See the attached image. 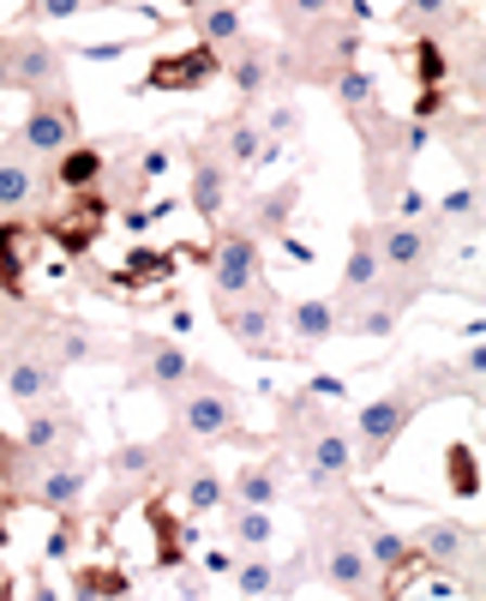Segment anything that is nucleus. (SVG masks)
Here are the masks:
<instances>
[{
  "label": "nucleus",
  "instance_id": "f257e3e1",
  "mask_svg": "<svg viewBox=\"0 0 486 601\" xmlns=\"http://www.w3.org/2000/svg\"><path fill=\"white\" fill-rule=\"evenodd\" d=\"M103 222H108V199L103 193H73L49 222H42V235H49L61 253L85 259V253L97 247V235H103Z\"/></svg>",
  "mask_w": 486,
  "mask_h": 601
},
{
  "label": "nucleus",
  "instance_id": "f03ea898",
  "mask_svg": "<svg viewBox=\"0 0 486 601\" xmlns=\"http://www.w3.org/2000/svg\"><path fill=\"white\" fill-rule=\"evenodd\" d=\"M217 73H222L217 49H210V42H192V49L156 54L151 73H144V85H151V91H199V85H210Z\"/></svg>",
  "mask_w": 486,
  "mask_h": 601
},
{
  "label": "nucleus",
  "instance_id": "7ed1b4c3",
  "mask_svg": "<svg viewBox=\"0 0 486 601\" xmlns=\"http://www.w3.org/2000/svg\"><path fill=\"white\" fill-rule=\"evenodd\" d=\"M414 415V392H391V397H372L360 409V458L367 463H384V451L397 445V433L409 427Z\"/></svg>",
  "mask_w": 486,
  "mask_h": 601
},
{
  "label": "nucleus",
  "instance_id": "20e7f679",
  "mask_svg": "<svg viewBox=\"0 0 486 601\" xmlns=\"http://www.w3.org/2000/svg\"><path fill=\"white\" fill-rule=\"evenodd\" d=\"M210 265H217L222 300H229V295H246V289L258 283V241H253V235H229L217 253H210Z\"/></svg>",
  "mask_w": 486,
  "mask_h": 601
},
{
  "label": "nucleus",
  "instance_id": "39448f33",
  "mask_svg": "<svg viewBox=\"0 0 486 601\" xmlns=\"http://www.w3.org/2000/svg\"><path fill=\"white\" fill-rule=\"evenodd\" d=\"M30 247H37V235H30L25 222H0V289H7V295H25Z\"/></svg>",
  "mask_w": 486,
  "mask_h": 601
},
{
  "label": "nucleus",
  "instance_id": "423d86ee",
  "mask_svg": "<svg viewBox=\"0 0 486 601\" xmlns=\"http://www.w3.org/2000/svg\"><path fill=\"white\" fill-rule=\"evenodd\" d=\"M25 139L37 144V151H61L66 139H73V103H37L30 108V120H25Z\"/></svg>",
  "mask_w": 486,
  "mask_h": 601
},
{
  "label": "nucleus",
  "instance_id": "0eeeda50",
  "mask_svg": "<svg viewBox=\"0 0 486 601\" xmlns=\"http://www.w3.org/2000/svg\"><path fill=\"white\" fill-rule=\"evenodd\" d=\"M187 427L199 433V439H229V433H234V404L222 392L187 397Z\"/></svg>",
  "mask_w": 486,
  "mask_h": 601
},
{
  "label": "nucleus",
  "instance_id": "6e6552de",
  "mask_svg": "<svg viewBox=\"0 0 486 601\" xmlns=\"http://www.w3.org/2000/svg\"><path fill=\"white\" fill-rule=\"evenodd\" d=\"M175 247H139L127 265L115 271V283L120 289H144V283H163V277H175Z\"/></svg>",
  "mask_w": 486,
  "mask_h": 601
},
{
  "label": "nucleus",
  "instance_id": "1a4fd4ad",
  "mask_svg": "<svg viewBox=\"0 0 486 601\" xmlns=\"http://www.w3.org/2000/svg\"><path fill=\"white\" fill-rule=\"evenodd\" d=\"M78 601H127L132 596V577L120 565H78Z\"/></svg>",
  "mask_w": 486,
  "mask_h": 601
},
{
  "label": "nucleus",
  "instance_id": "9d476101",
  "mask_svg": "<svg viewBox=\"0 0 486 601\" xmlns=\"http://www.w3.org/2000/svg\"><path fill=\"white\" fill-rule=\"evenodd\" d=\"M426 259V235L414 222H397V229H384L379 235V265H397V271H414Z\"/></svg>",
  "mask_w": 486,
  "mask_h": 601
},
{
  "label": "nucleus",
  "instance_id": "9b49d317",
  "mask_svg": "<svg viewBox=\"0 0 486 601\" xmlns=\"http://www.w3.org/2000/svg\"><path fill=\"white\" fill-rule=\"evenodd\" d=\"M103 169H108V157L97 151V144H73L61 157V187H73V193H90V187L103 181Z\"/></svg>",
  "mask_w": 486,
  "mask_h": 601
},
{
  "label": "nucleus",
  "instance_id": "f8f14e48",
  "mask_svg": "<svg viewBox=\"0 0 486 601\" xmlns=\"http://www.w3.org/2000/svg\"><path fill=\"white\" fill-rule=\"evenodd\" d=\"M192 210L205 222L222 217V163L217 157H199L192 163Z\"/></svg>",
  "mask_w": 486,
  "mask_h": 601
},
{
  "label": "nucleus",
  "instance_id": "ddd939ff",
  "mask_svg": "<svg viewBox=\"0 0 486 601\" xmlns=\"http://www.w3.org/2000/svg\"><path fill=\"white\" fill-rule=\"evenodd\" d=\"M331 584L348 589V596L367 589V553H360L355 541H331Z\"/></svg>",
  "mask_w": 486,
  "mask_h": 601
},
{
  "label": "nucleus",
  "instance_id": "4468645a",
  "mask_svg": "<svg viewBox=\"0 0 486 601\" xmlns=\"http://www.w3.org/2000/svg\"><path fill=\"white\" fill-rule=\"evenodd\" d=\"M379 247H372L367 229H355V253H348V271H343V289L348 295H360V289H372V277H379Z\"/></svg>",
  "mask_w": 486,
  "mask_h": 601
},
{
  "label": "nucleus",
  "instance_id": "2eb2a0df",
  "mask_svg": "<svg viewBox=\"0 0 486 601\" xmlns=\"http://www.w3.org/2000/svg\"><path fill=\"white\" fill-rule=\"evenodd\" d=\"M445 475H450V494H462V499L481 494V463H474V451L462 439L445 445Z\"/></svg>",
  "mask_w": 486,
  "mask_h": 601
},
{
  "label": "nucleus",
  "instance_id": "dca6fc26",
  "mask_svg": "<svg viewBox=\"0 0 486 601\" xmlns=\"http://www.w3.org/2000/svg\"><path fill=\"white\" fill-rule=\"evenodd\" d=\"M7 66H13V85H25V91H37V85L54 79V54L42 49V42H37V49H18Z\"/></svg>",
  "mask_w": 486,
  "mask_h": 601
},
{
  "label": "nucleus",
  "instance_id": "f3484780",
  "mask_svg": "<svg viewBox=\"0 0 486 601\" xmlns=\"http://www.w3.org/2000/svg\"><path fill=\"white\" fill-rule=\"evenodd\" d=\"M372 560H379L384 572L397 577V572H409V565H421V553H414V541H402V536H391V529H379V536H372Z\"/></svg>",
  "mask_w": 486,
  "mask_h": 601
},
{
  "label": "nucleus",
  "instance_id": "a211bd4d",
  "mask_svg": "<svg viewBox=\"0 0 486 601\" xmlns=\"http://www.w3.org/2000/svg\"><path fill=\"white\" fill-rule=\"evenodd\" d=\"M295 331L307 343L331 337V331H336V307H331V300H295Z\"/></svg>",
  "mask_w": 486,
  "mask_h": 601
},
{
  "label": "nucleus",
  "instance_id": "6ab92c4d",
  "mask_svg": "<svg viewBox=\"0 0 486 601\" xmlns=\"http://www.w3.org/2000/svg\"><path fill=\"white\" fill-rule=\"evenodd\" d=\"M295 193H300L295 181H282L270 199H258V205H265V210H258V229H265V235H282V229H289V210H295Z\"/></svg>",
  "mask_w": 486,
  "mask_h": 601
},
{
  "label": "nucleus",
  "instance_id": "aec40b11",
  "mask_svg": "<svg viewBox=\"0 0 486 601\" xmlns=\"http://www.w3.org/2000/svg\"><path fill=\"white\" fill-rule=\"evenodd\" d=\"M234 494H241L253 511H265L270 499H277V470H270V463H253V470H246L241 482H234Z\"/></svg>",
  "mask_w": 486,
  "mask_h": 601
},
{
  "label": "nucleus",
  "instance_id": "412c9836",
  "mask_svg": "<svg viewBox=\"0 0 486 601\" xmlns=\"http://www.w3.org/2000/svg\"><path fill=\"white\" fill-rule=\"evenodd\" d=\"M7 385H13V397H18V404H37V397L49 392V367H42V361H13Z\"/></svg>",
  "mask_w": 486,
  "mask_h": 601
},
{
  "label": "nucleus",
  "instance_id": "4be33fe9",
  "mask_svg": "<svg viewBox=\"0 0 486 601\" xmlns=\"http://www.w3.org/2000/svg\"><path fill=\"white\" fill-rule=\"evenodd\" d=\"M151 380L156 385H180V380H187V355H180L175 343H151Z\"/></svg>",
  "mask_w": 486,
  "mask_h": 601
},
{
  "label": "nucleus",
  "instance_id": "5701e85b",
  "mask_svg": "<svg viewBox=\"0 0 486 601\" xmlns=\"http://www.w3.org/2000/svg\"><path fill=\"white\" fill-rule=\"evenodd\" d=\"M312 475H331V482L348 475V445L336 439V433H324V439L312 445Z\"/></svg>",
  "mask_w": 486,
  "mask_h": 601
},
{
  "label": "nucleus",
  "instance_id": "b1692460",
  "mask_svg": "<svg viewBox=\"0 0 486 601\" xmlns=\"http://www.w3.org/2000/svg\"><path fill=\"white\" fill-rule=\"evenodd\" d=\"M78 494H85V482H78L73 470H61V475H49V482L37 487V506H54V511H66Z\"/></svg>",
  "mask_w": 486,
  "mask_h": 601
},
{
  "label": "nucleus",
  "instance_id": "393cba45",
  "mask_svg": "<svg viewBox=\"0 0 486 601\" xmlns=\"http://www.w3.org/2000/svg\"><path fill=\"white\" fill-rule=\"evenodd\" d=\"M462 541H469V536H462V529H450V523H438V529H426V541H421V548H414V553H421V560H457V553H462Z\"/></svg>",
  "mask_w": 486,
  "mask_h": 601
},
{
  "label": "nucleus",
  "instance_id": "a878e982",
  "mask_svg": "<svg viewBox=\"0 0 486 601\" xmlns=\"http://www.w3.org/2000/svg\"><path fill=\"white\" fill-rule=\"evenodd\" d=\"M336 97H343L348 108H367L372 97H379V91H372V73H367V66H343V79H336Z\"/></svg>",
  "mask_w": 486,
  "mask_h": 601
},
{
  "label": "nucleus",
  "instance_id": "bb28decb",
  "mask_svg": "<svg viewBox=\"0 0 486 601\" xmlns=\"http://www.w3.org/2000/svg\"><path fill=\"white\" fill-rule=\"evenodd\" d=\"M414 79H421L426 91L445 85V49H438V42H414Z\"/></svg>",
  "mask_w": 486,
  "mask_h": 601
},
{
  "label": "nucleus",
  "instance_id": "cd10ccee",
  "mask_svg": "<svg viewBox=\"0 0 486 601\" xmlns=\"http://www.w3.org/2000/svg\"><path fill=\"white\" fill-rule=\"evenodd\" d=\"M234 536H241L246 548H265V541H277V523H270V511H253V506H246L241 517H234Z\"/></svg>",
  "mask_w": 486,
  "mask_h": 601
},
{
  "label": "nucleus",
  "instance_id": "c85d7f7f",
  "mask_svg": "<svg viewBox=\"0 0 486 601\" xmlns=\"http://www.w3.org/2000/svg\"><path fill=\"white\" fill-rule=\"evenodd\" d=\"M30 193H37V181L18 163H0V205H25Z\"/></svg>",
  "mask_w": 486,
  "mask_h": 601
},
{
  "label": "nucleus",
  "instance_id": "c756f323",
  "mask_svg": "<svg viewBox=\"0 0 486 601\" xmlns=\"http://www.w3.org/2000/svg\"><path fill=\"white\" fill-rule=\"evenodd\" d=\"M229 37H241V13H234V7H210L205 13V42L217 49V42H229Z\"/></svg>",
  "mask_w": 486,
  "mask_h": 601
},
{
  "label": "nucleus",
  "instance_id": "7c9ffc66",
  "mask_svg": "<svg viewBox=\"0 0 486 601\" xmlns=\"http://www.w3.org/2000/svg\"><path fill=\"white\" fill-rule=\"evenodd\" d=\"M229 73H234V85H241V91H246V97H253V91H258V85H265V79H270V61H265V54H241V61H234V66H229Z\"/></svg>",
  "mask_w": 486,
  "mask_h": 601
},
{
  "label": "nucleus",
  "instance_id": "2f4dec72",
  "mask_svg": "<svg viewBox=\"0 0 486 601\" xmlns=\"http://www.w3.org/2000/svg\"><path fill=\"white\" fill-rule=\"evenodd\" d=\"M229 157L234 163H258V157H265V132H258V127H234L229 132Z\"/></svg>",
  "mask_w": 486,
  "mask_h": 601
},
{
  "label": "nucleus",
  "instance_id": "473e14b6",
  "mask_svg": "<svg viewBox=\"0 0 486 601\" xmlns=\"http://www.w3.org/2000/svg\"><path fill=\"white\" fill-rule=\"evenodd\" d=\"M187 506H192V511H217V506H222V482H217V475H192Z\"/></svg>",
  "mask_w": 486,
  "mask_h": 601
},
{
  "label": "nucleus",
  "instance_id": "72a5a7b5",
  "mask_svg": "<svg viewBox=\"0 0 486 601\" xmlns=\"http://www.w3.org/2000/svg\"><path fill=\"white\" fill-rule=\"evenodd\" d=\"M151 523H156V536H163V565H175V560H180V548H175V517H168L163 499L151 506Z\"/></svg>",
  "mask_w": 486,
  "mask_h": 601
},
{
  "label": "nucleus",
  "instance_id": "f704fd0d",
  "mask_svg": "<svg viewBox=\"0 0 486 601\" xmlns=\"http://www.w3.org/2000/svg\"><path fill=\"white\" fill-rule=\"evenodd\" d=\"M270 589H277V572H270L265 560H253L241 572V596H270Z\"/></svg>",
  "mask_w": 486,
  "mask_h": 601
},
{
  "label": "nucleus",
  "instance_id": "c9c22d12",
  "mask_svg": "<svg viewBox=\"0 0 486 601\" xmlns=\"http://www.w3.org/2000/svg\"><path fill=\"white\" fill-rule=\"evenodd\" d=\"M30 13L37 18H73V13H85V0H30Z\"/></svg>",
  "mask_w": 486,
  "mask_h": 601
},
{
  "label": "nucleus",
  "instance_id": "e433bc0d",
  "mask_svg": "<svg viewBox=\"0 0 486 601\" xmlns=\"http://www.w3.org/2000/svg\"><path fill=\"white\" fill-rule=\"evenodd\" d=\"M54 433H61V421H54V415L30 421V445H37V451H42V445H54Z\"/></svg>",
  "mask_w": 486,
  "mask_h": 601
},
{
  "label": "nucleus",
  "instance_id": "4c0bfd02",
  "mask_svg": "<svg viewBox=\"0 0 486 601\" xmlns=\"http://www.w3.org/2000/svg\"><path fill=\"white\" fill-rule=\"evenodd\" d=\"M324 7H331V0H289V7H282V13H289V18H319Z\"/></svg>",
  "mask_w": 486,
  "mask_h": 601
},
{
  "label": "nucleus",
  "instance_id": "58836bf2",
  "mask_svg": "<svg viewBox=\"0 0 486 601\" xmlns=\"http://www.w3.org/2000/svg\"><path fill=\"white\" fill-rule=\"evenodd\" d=\"M445 210H450V217H469V210H474V187H457V193L445 199Z\"/></svg>",
  "mask_w": 486,
  "mask_h": 601
},
{
  "label": "nucleus",
  "instance_id": "ea45409f",
  "mask_svg": "<svg viewBox=\"0 0 486 601\" xmlns=\"http://www.w3.org/2000/svg\"><path fill=\"white\" fill-rule=\"evenodd\" d=\"M397 210H402V217H409V222H414V217H421V210H426V199H421V193H414V187H402V199H397Z\"/></svg>",
  "mask_w": 486,
  "mask_h": 601
},
{
  "label": "nucleus",
  "instance_id": "a19ab883",
  "mask_svg": "<svg viewBox=\"0 0 486 601\" xmlns=\"http://www.w3.org/2000/svg\"><path fill=\"white\" fill-rule=\"evenodd\" d=\"M0 91H13V66H7V54H0Z\"/></svg>",
  "mask_w": 486,
  "mask_h": 601
},
{
  "label": "nucleus",
  "instance_id": "79ce46f5",
  "mask_svg": "<svg viewBox=\"0 0 486 601\" xmlns=\"http://www.w3.org/2000/svg\"><path fill=\"white\" fill-rule=\"evenodd\" d=\"M414 13H445V0H414Z\"/></svg>",
  "mask_w": 486,
  "mask_h": 601
},
{
  "label": "nucleus",
  "instance_id": "37998d69",
  "mask_svg": "<svg viewBox=\"0 0 486 601\" xmlns=\"http://www.w3.org/2000/svg\"><path fill=\"white\" fill-rule=\"evenodd\" d=\"M37 601H54V596H49V589H42V584H37Z\"/></svg>",
  "mask_w": 486,
  "mask_h": 601
},
{
  "label": "nucleus",
  "instance_id": "c03bdc74",
  "mask_svg": "<svg viewBox=\"0 0 486 601\" xmlns=\"http://www.w3.org/2000/svg\"><path fill=\"white\" fill-rule=\"evenodd\" d=\"M0 355H7V337H0Z\"/></svg>",
  "mask_w": 486,
  "mask_h": 601
}]
</instances>
